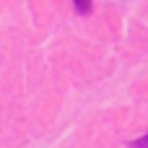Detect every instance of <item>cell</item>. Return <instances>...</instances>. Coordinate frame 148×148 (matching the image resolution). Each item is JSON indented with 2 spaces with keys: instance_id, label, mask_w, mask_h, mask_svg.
<instances>
[{
  "instance_id": "6da1fadb",
  "label": "cell",
  "mask_w": 148,
  "mask_h": 148,
  "mask_svg": "<svg viewBox=\"0 0 148 148\" xmlns=\"http://www.w3.org/2000/svg\"><path fill=\"white\" fill-rule=\"evenodd\" d=\"M73 5H75V10H78L81 16H88V13H91V8H94V5H91V0H73Z\"/></svg>"
},
{
  "instance_id": "7a4b0ae2",
  "label": "cell",
  "mask_w": 148,
  "mask_h": 148,
  "mask_svg": "<svg viewBox=\"0 0 148 148\" xmlns=\"http://www.w3.org/2000/svg\"><path fill=\"white\" fill-rule=\"evenodd\" d=\"M130 148H148V133L143 135V138H138V140H133V143H130Z\"/></svg>"
}]
</instances>
